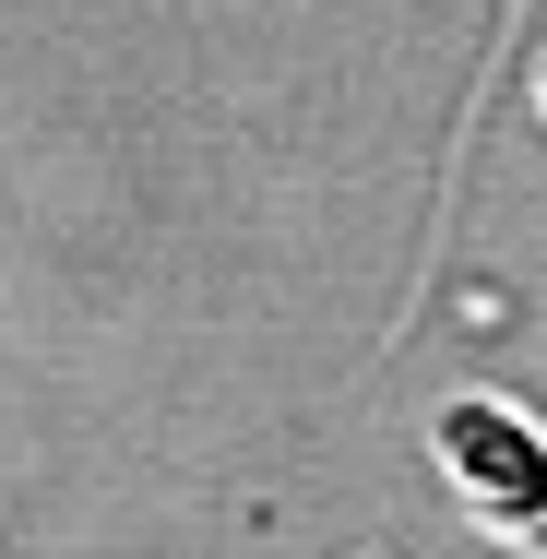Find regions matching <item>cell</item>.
Returning a JSON list of instances; mask_svg holds the SVG:
<instances>
[{
  "label": "cell",
  "instance_id": "6da1fadb",
  "mask_svg": "<svg viewBox=\"0 0 547 559\" xmlns=\"http://www.w3.org/2000/svg\"><path fill=\"white\" fill-rule=\"evenodd\" d=\"M429 452L440 476H452V500L500 536V548L547 559V429L524 405H500V393H452L429 417Z\"/></svg>",
  "mask_w": 547,
  "mask_h": 559
},
{
  "label": "cell",
  "instance_id": "7a4b0ae2",
  "mask_svg": "<svg viewBox=\"0 0 547 559\" xmlns=\"http://www.w3.org/2000/svg\"><path fill=\"white\" fill-rule=\"evenodd\" d=\"M536 119H547V60H536Z\"/></svg>",
  "mask_w": 547,
  "mask_h": 559
}]
</instances>
